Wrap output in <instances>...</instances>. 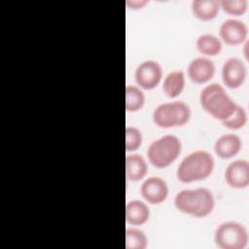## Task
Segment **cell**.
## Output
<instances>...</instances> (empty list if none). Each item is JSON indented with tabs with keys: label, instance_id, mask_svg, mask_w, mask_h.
I'll use <instances>...</instances> for the list:
<instances>
[{
	"label": "cell",
	"instance_id": "cell-1",
	"mask_svg": "<svg viewBox=\"0 0 249 249\" xmlns=\"http://www.w3.org/2000/svg\"><path fill=\"white\" fill-rule=\"evenodd\" d=\"M173 201L178 211L196 218L208 216L216 204L214 194L204 187L183 189L177 192Z\"/></svg>",
	"mask_w": 249,
	"mask_h": 249
},
{
	"label": "cell",
	"instance_id": "cell-2",
	"mask_svg": "<svg viewBox=\"0 0 249 249\" xmlns=\"http://www.w3.org/2000/svg\"><path fill=\"white\" fill-rule=\"evenodd\" d=\"M199 103L205 112L220 122L229 118L237 105L225 87L216 82L206 84L201 89Z\"/></svg>",
	"mask_w": 249,
	"mask_h": 249
},
{
	"label": "cell",
	"instance_id": "cell-3",
	"mask_svg": "<svg viewBox=\"0 0 249 249\" xmlns=\"http://www.w3.org/2000/svg\"><path fill=\"white\" fill-rule=\"evenodd\" d=\"M215 167V160L206 150H195L185 156L176 169V177L182 183H193L209 177Z\"/></svg>",
	"mask_w": 249,
	"mask_h": 249
},
{
	"label": "cell",
	"instance_id": "cell-4",
	"mask_svg": "<svg viewBox=\"0 0 249 249\" xmlns=\"http://www.w3.org/2000/svg\"><path fill=\"white\" fill-rule=\"evenodd\" d=\"M181 151V139L174 134H164L150 143L147 149V158L155 167L164 168L177 160Z\"/></svg>",
	"mask_w": 249,
	"mask_h": 249
},
{
	"label": "cell",
	"instance_id": "cell-5",
	"mask_svg": "<svg viewBox=\"0 0 249 249\" xmlns=\"http://www.w3.org/2000/svg\"><path fill=\"white\" fill-rule=\"evenodd\" d=\"M192 117V109L183 100H172L159 104L153 111V122L162 128L182 126Z\"/></svg>",
	"mask_w": 249,
	"mask_h": 249
},
{
	"label": "cell",
	"instance_id": "cell-6",
	"mask_svg": "<svg viewBox=\"0 0 249 249\" xmlns=\"http://www.w3.org/2000/svg\"><path fill=\"white\" fill-rule=\"evenodd\" d=\"M214 243L220 249H245L249 242L247 228L240 222L229 220L217 226Z\"/></svg>",
	"mask_w": 249,
	"mask_h": 249
},
{
	"label": "cell",
	"instance_id": "cell-7",
	"mask_svg": "<svg viewBox=\"0 0 249 249\" xmlns=\"http://www.w3.org/2000/svg\"><path fill=\"white\" fill-rule=\"evenodd\" d=\"M134 80L136 85L142 89H153L162 80V67L160 63L154 59L141 61L134 70Z\"/></svg>",
	"mask_w": 249,
	"mask_h": 249
},
{
	"label": "cell",
	"instance_id": "cell-8",
	"mask_svg": "<svg viewBox=\"0 0 249 249\" xmlns=\"http://www.w3.org/2000/svg\"><path fill=\"white\" fill-rule=\"evenodd\" d=\"M221 77L224 86L227 88H239L247 77V66L245 61L236 56L229 57L222 65Z\"/></svg>",
	"mask_w": 249,
	"mask_h": 249
},
{
	"label": "cell",
	"instance_id": "cell-9",
	"mask_svg": "<svg viewBox=\"0 0 249 249\" xmlns=\"http://www.w3.org/2000/svg\"><path fill=\"white\" fill-rule=\"evenodd\" d=\"M168 194V184L160 176H149L141 183L140 195L150 204L162 203L167 198Z\"/></svg>",
	"mask_w": 249,
	"mask_h": 249
},
{
	"label": "cell",
	"instance_id": "cell-10",
	"mask_svg": "<svg viewBox=\"0 0 249 249\" xmlns=\"http://www.w3.org/2000/svg\"><path fill=\"white\" fill-rule=\"evenodd\" d=\"M248 26L238 18H229L222 21L219 26V38L228 45L243 44L247 40Z\"/></svg>",
	"mask_w": 249,
	"mask_h": 249
},
{
	"label": "cell",
	"instance_id": "cell-11",
	"mask_svg": "<svg viewBox=\"0 0 249 249\" xmlns=\"http://www.w3.org/2000/svg\"><path fill=\"white\" fill-rule=\"evenodd\" d=\"M216 66L214 61L207 56H196L187 66V75L196 84H206L215 75Z\"/></svg>",
	"mask_w": 249,
	"mask_h": 249
},
{
	"label": "cell",
	"instance_id": "cell-12",
	"mask_svg": "<svg viewBox=\"0 0 249 249\" xmlns=\"http://www.w3.org/2000/svg\"><path fill=\"white\" fill-rule=\"evenodd\" d=\"M225 180L233 189H244L249 184V161L237 159L231 161L225 169Z\"/></svg>",
	"mask_w": 249,
	"mask_h": 249
},
{
	"label": "cell",
	"instance_id": "cell-13",
	"mask_svg": "<svg viewBox=\"0 0 249 249\" xmlns=\"http://www.w3.org/2000/svg\"><path fill=\"white\" fill-rule=\"evenodd\" d=\"M241 147V138L233 132H227L220 135L214 143L215 154L221 159L233 158L239 153Z\"/></svg>",
	"mask_w": 249,
	"mask_h": 249
},
{
	"label": "cell",
	"instance_id": "cell-14",
	"mask_svg": "<svg viewBox=\"0 0 249 249\" xmlns=\"http://www.w3.org/2000/svg\"><path fill=\"white\" fill-rule=\"evenodd\" d=\"M125 221L130 226L144 225L150 219V207L146 201L131 199L125 204Z\"/></svg>",
	"mask_w": 249,
	"mask_h": 249
},
{
	"label": "cell",
	"instance_id": "cell-15",
	"mask_svg": "<svg viewBox=\"0 0 249 249\" xmlns=\"http://www.w3.org/2000/svg\"><path fill=\"white\" fill-rule=\"evenodd\" d=\"M147 172L148 162L141 154L131 152L125 156V177L128 181H140L145 178Z\"/></svg>",
	"mask_w": 249,
	"mask_h": 249
},
{
	"label": "cell",
	"instance_id": "cell-16",
	"mask_svg": "<svg viewBox=\"0 0 249 249\" xmlns=\"http://www.w3.org/2000/svg\"><path fill=\"white\" fill-rule=\"evenodd\" d=\"M186 75L181 69H175L165 75L162 81V91L169 98H176L184 90Z\"/></svg>",
	"mask_w": 249,
	"mask_h": 249
},
{
	"label": "cell",
	"instance_id": "cell-17",
	"mask_svg": "<svg viewBox=\"0 0 249 249\" xmlns=\"http://www.w3.org/2000/svg\"><path fill=\"white\" fill-rule=\"evenodd\" d=\"M196 48L203 56H214L221 53L223 42L221 39L212 33H202L196 39Z\"/></svg>",
	"mask_w": 249,
	"mask_h": 249
},
{
	"label": "cell",
	"instance_id": "cell-18",
	"mask_svg": "<svg viewBox=\"0 0 249 249\" xmlns=\"http://www.w3.org/2000/svg\"><path fill=\"white\" fill-rule=\"evenodd\" d=\"M221 7L219 0H193L191 10L200 20H210L216 18Z\"/></svg>",
	"mask_w": 249,
	"mask_h": 249
},
{
	"label": "cell",
	"instance_id": "cell-19",
	"mask_svg": "<svg viewBox=\"0 0 249 249\" xmlns=\"http://www.w3.org/2000/svg\"><path fill=\"white\" fill-rule=\"evenodd\" d=\"M145 104V94L137 85L125 87V110L127 112L139 111Z\"/></svg>",
	"mask_w": 249,
	"mask_h": 249
},
{
	"label": "cell",
	"instance_id": "cell-20",
	"mask_svg": "<svg viewBox=\"0 0 249 249\" xmlns=\"http://www.w3.org/2000/svg\"><path fill=\"white\" fill-rule=\"evenodd\" d=\"M148 237L144 231L132 226L125 230V248L126 249H146Z\"/></svg>",
	"mask_w": 249,
	"mask_h": 249
},
{
	"label": "cell",
	"instance_id": "cell-21",
	"mask_svg": "<svg viewBox=\"0 0 249 249\" xmlns=\"http://www.w3.org/2000/svg\"><path fill=\"white\" fill-rule=\"evenodd\" d=\"M248 120L246 109L241 105H236L235 110L233 113L227 118L226 120L222 121V124L230 129H239L243 127Z\"/></svg>",
	"mask_w": 249,
	"mask_h": 249
},
{
	"label": "cell",
	"instance_id": "cell-22",
	"mask_svg": "<svg viewBox=\"0 0 249 249\" xmlns=\"http://www.w3.org/2000/svg\"><path fill=\"white\" fill-rule=\"evenodd\" d=\"M143 142L142 131L133 125L125 127V150L127 152H135L140 148Z\"/></svg>",
	"mask_w": 249,
	"mask_h": 249
},
{
	"label": "cell",
	"instance_id": "cell-23",
	"mask_svg": "<svg viewBox=\"0 0 249 249\" xmlns=\"http://www.w3.org/2000/svg\"><path fill=\"white\" fill-rule=\"evenodd\" d=\"M220 7L230 15H241L248 7L247 0H221Z\"/></svg>",
	"mask_w": 249,
	"mask_h": 249
},
{
	"label": "cell",
	"instance_id": "cell-24",
	"mask_svg": "<svg viewBox=\"0 0 249 249\" xmlns=\"http://www.w3.org/2000/svg\"><path fill=\"white\" fill-rule=\"evenodd\" d=\"M148 3L147 0H126L125 4L130 9H141Z\"/></svg>",
	"mask_w": 249,
	"mask_h": 249
},
{
	"label": "cell",
	"instance_id": "cell-25",
	"mask_svg": "<svg viewBox=\"0 0 249 249\" xmlns=\"http://www.w3.org/2000/svg\"><path fill=\"white\" fill-rule=\"evenodd\" d=\"M247 48H248V40H246V41L243 43V49H244V51H243V53H244V56H245L246 58L248 57V54H247V52H246Z\"/></svg>",
	"mask_w": 249,
	"mask_h": 249
}]
</instances>
